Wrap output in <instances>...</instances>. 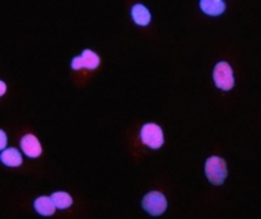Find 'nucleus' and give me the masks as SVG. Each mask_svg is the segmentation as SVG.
<instances>
[{
	"label": "nucleus",
	"mask_w": 261,
	"mask_h": 219,
	"mask_svg": "<svg viewBox=\"0 0 261 219\" xmlns=\"http://www.w3.org/2000/svg\"><path fill=\"white\" fill-rule=\"evenodd\" d=\"M205 174L206 178L210 179L211 184L221 185L224 182L226 177H227V166H226V162L221 158H217V156L210 158L205 164Z\"/></svg>",
	"instance_id": "nucleus-1"
},
{
	"label": "nucleus",
	"mask_w": 261,
	"mask_h": 219,
	"mask_svg": "<svg viewBox=\"0 0 261 219\" xmlns=\"http://www.w3.org/2000/svg\"><path fill=\"white\" fill-rule=\"evenodd\" d=\"M142 206L152 216H160L167 210V199L163 193L151 192L143 197Z\"/></svg>",
	"instance_id": "nucleus-2"
},
{
	"label": "nucleus",
	"mask_w": 261,
	"mask_h": 219,
	"mask_svg": "<svg viewBox=\"0 0 261 219\" xmlns=\"http://www.w3.org/2000/svg\"><path fill=\"white\" fill-rule=\"evenodd\" d=\"M140 140L151 149H160L164 144L163 130L155 123H146L140 130Z\"/></svg>",
	"instance_id": "nucleus-3"
},
{
	"label": "nucleus",
	"mask_w": 261,
	"mask_h": 219,
	"mask_svg": "<svg viewBox=\"0 0 261 219\" xmlns=\"http://www.w3.org/2000/svg\"><path fill=\"white\" fill-rule=\"evenodd\" d=\"M214 82L216 85L220 88V90H232L234 85L233 80V72H232V68L227 62H219L214 68Z\"/></svg>",
	"instance_id": "nucleus-4"
},
{
	"label": "nucleus",
	"mask_w": 261,
	"mask_h": 219,
	"mask_svg": "<svg viewBox=\"0 0 261 219\" xmlns=\"http://www.w3.org/2000/svg\"><path fill=\"white\" fill-rule=\"evenodd\" d=\"M21 149L31 159H36L41 154L40 141L33 134H25L24 137L21 138Z\"/></svg>",
	"instance_id": "nucleus-5"
},
{
	"label": "nucleus",
	"mask_w": 261,
	"mask_h": 219,
	"mask_svg": "<svg viewBox=\"0 0 261 219\" xmlns=\"http://www.w3.org/2000/svg\"><path fill=\"white\" fill-rule=\"evenodd\" d=\"M199 6L202 12H205L210 16H219L226 9V3L223 0H201Z\"/></svg>",
	"instance_id": "nucleus-6"
},
{
	"label": "nucleus",
	"mask_w": 261,
	"mask_h": 219,
	"mask_svg": "<svg viewBox=\"0 0 261 219\" xmlns=\"http://www.w3.org/2000/svg\"><path fill=\"white\" fill-rule=\"evenodd\" d=\"M34 209L40 213L41 216H52L56 206L52 197H39L34 200Z\"/></svg>",
	"instance_id": "nucleus-7"
},
{
	"label": "nucleus",
	"mask_w": 261,
	"mask_h": 219,
	"mask_svg": "<svg viewBox=\"0 0 261 219\" xmlns=\"http://www.w3.org/2000/svg\"><path fill=\"white\" fill-rule=\"evenodd\" d=\"M132 16H133V21L138 25H142V27H146L151 22V14H149V11L143 5H140V3L135 5L132 8Z\"/></svg>",
	"instance_id": "nucleus-8"
},
{
	"label": "nucleus",
	"mask_w": 261,
	"mask_h": 219,
	"mask_svg": "<svg viewBox=\"0 0 261 219\" xmlns=\"http://www.w3.org/2000/svg\"><path fill=\"white\" fill-rule=\"evenodd\" d=\"M2 162L6 166H19L22 164V156L16 149H6L0 156Z\"/></svg>",
	"instance_id": "nucleus-9"
},
{
	"label": "nucleus",
	"mask_w": 261,
	"mask_h": 219,
	"mask_svg": "<svg viewBox=\"0 0 261 219\" xmlns=\"http://www.w3.org/2000/svg\"><path fill=\"white\" fill-rule=\"evenodd\" d=\"M52 200L58 209H68L69 206L72 205V197L69 196L68 193L64 192H56L52 194Z\"/></svg>",
	"instance_id": "nucleus-10"
},
{
	"label": "nucleus",
	"mask_w": 261,
	"mask_h": 219,
	"mask_svg": "<svg viewBox=\"0 0 261 219\" xmlns=\"http://www.w3.org/2000/svg\"><path fill=\"white\" fill-rule=\"evenodd\" d=\"M83 60H84V67L87 69H96L99 67V64H100V60H99V56L95 53V52H92V50H89V49H86V50H83Z\"/></svg>",
	"instance_id": "nucleus-11"
},
{
	"label": "nucleus",
	"mask_w": 261,
	"mask_h": 219,
	"mask_svg": "<svg viewBox=\"0 0 261 219\" xmlns=\"http://www.w3.org/2000/svg\"><path fill=\"white\" fill-rule=\"evenodd\" d=\"M71 68L72 69H82V68H86L84 67V60H83L82 56H77V57H74L72 59V62H71Z\"/></svg>",
	"instance_id": "nucleus-12"
},
{
	"label": "nucleus",
	"mask_w": 261,
	"mask_h": 219,
	"mask_svg": "<svg viewBox=\"0 0 261 219\" xmlns=\"http://www.w3.org/2000/svg\"><path fill=\"white\" fill-rule=\"evenodd\" d=\"M6 143H8V138L5 131H0V149H5L6 147Z\"/></svg>",
	"instance_id": "nucleus-13"
},
{
	"label": "nucleus",
	"mask_w": 261,
	"mask_h": 219,
	"mask_svg": "<svg viewBox=\"0 0 261 219\" xmlns=\"http://www.w3.org/2000/svg\"><path fill=\"white\" fill-rule=\"evenodd\" d=\"M5 91H6V84L0 82V95H5Z\"/></svg>",
	"instance_id": "nucleus-14"
}]
</instances>
